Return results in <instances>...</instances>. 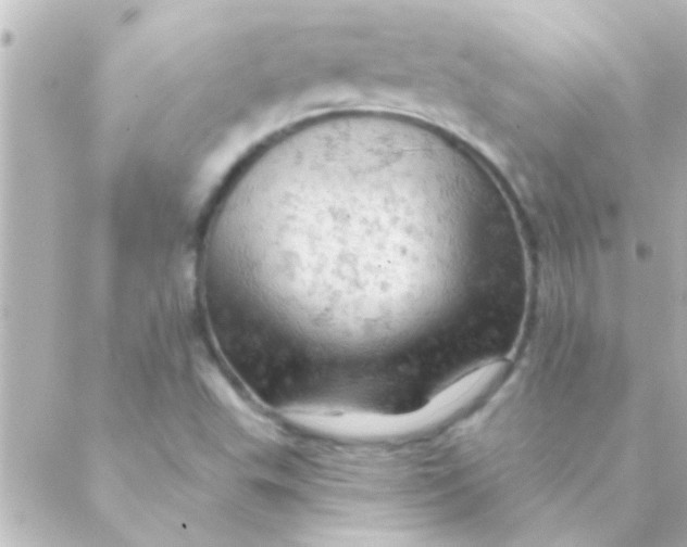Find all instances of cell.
<instances>
[{
    "mask_svg": "<svg viewBox=\"0 0 687 547\" xmlns=\"http://www.w3.org/2000/svg\"><path fill=\"white\" fill-rule=\"evenodd\" d=\"M484 242L477 192L434 127L342 112L242 165L205 227L200 277L225 306L372 335L410 309L414 290L473 281Z\"/></svg>",
    "mask_w": 687,
    "mask_h": 547,
    "instance_id": "cell-1",
    "label": "cell"
}]
</instances>
